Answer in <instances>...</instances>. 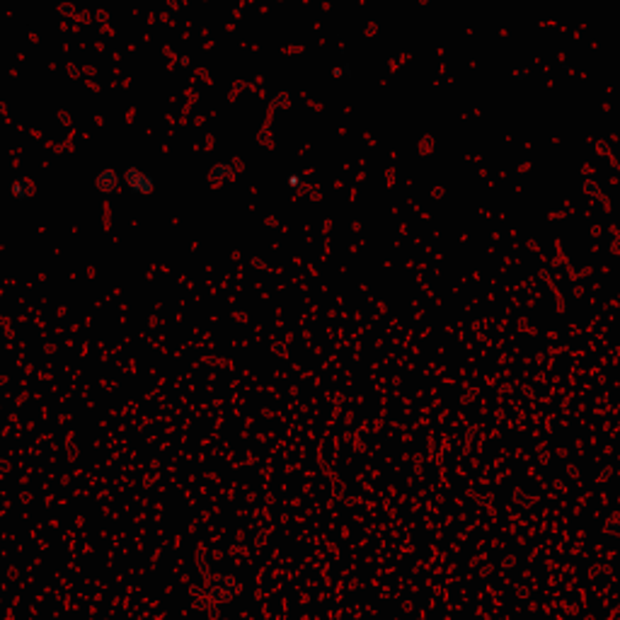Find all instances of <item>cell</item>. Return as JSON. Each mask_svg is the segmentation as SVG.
Returning <instances> with one entry per match:
<instances>
[{
  "mask_svg": "<svg viewBox=\"0 0 620 620\" xmlns=\"http://www.w3.org/2000/svg\"><path fill=\"white\" fill-rule=\"evenodd\" d=\"M121 175H124V184L133 194H153V189H156V177L148 170H141L138 165H128Z\"/></svg>",
  "mask_w": 620,
  "mask_h": 620,
  "instance_id": "1",
  "label": "cell"
},
{
  "mask_svg": "<svg viewBox=\"0 0 620 620\" xmlns=\"http://www.w3.org/2000/svg\"><path fill=\"white\" fill-rule=\"evenodd\" d=\"M95 184H97V189H100L102 194H114L116 189L124 184V175H121L119 170H114V168H102L100 173H97V177H95Z\"/></svg>",
  "mask_w": 620,
  "mask_h": 620,
  "instance_id": "2",
  "label": "cell"
},
{
  "mask_svg": "<svg viewBox=\"0 0 620 620\" xmlns=\"http://www.w3.org/2000/svg\"><path fill=\"white\" fill-rule=\"evenodd\" d=\"M211 175H213V180H218V182H228V180H235L238 170L233 168L230 163H216L211 170Z\"/></svg>",
  "mask_w": 620,
  "mask_h": 620,
  "instance_id": "3",
  "label": "cell"
},
{
  "mask_svg": "<svg viewBox=\"0 0 620 620\" xmlns=\"http://www.w3.org/2000/svg\"><path fill=\"white\" fill-rule=\"evenodd\" d=\"M32 192H34V187L29 182H24V180H17L15 184H12V194H15L17 199H29Z\"/></svg>",
  "mask_w": 620,
  "mask_h": 620,
  "instance_id": "4",
  "label": "cell"
},
{
  "mask_svg": "<svg viewBox=\"0 0 620 620\" xmlns=\"http://www.w3.org/2000/svg\"><path fill=\"white\" fill-rule=\"evenodd\" d=\"M332 76L335 78H342V76H352V68L345 66V68H332Z\"/></svg>",
  "mask_w": 620,
  "mask_h": 620,
  "instance_id": "5",
  "label": "cell"
},
{
  "mask_svg": "<svg viewBox=\"0 0 620 620\" xmlns=\"http://www.w3.org/2000/svg\"><path fill=\"white\" fill-rule=\"evenodd\" d=\"M288 182H291V184H298L300 180H298V175H296V173H293L291 177H288Z\"/></svg>",
  "mask_w": 620,
  "mask_h": 620,
  "instance_id": "6",
  "label": "cell"
}]
</instances>
